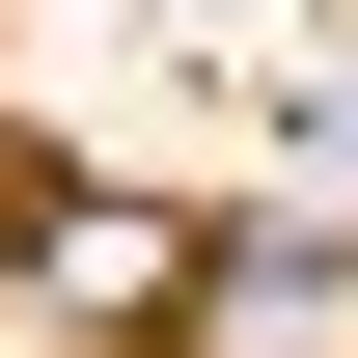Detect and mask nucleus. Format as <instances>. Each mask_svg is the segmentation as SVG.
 Masks as SVG:
<instances>
[{
  "mask_svg": "<svg viewBox=\"0 0 358 358\" xmlns=\"http://www.w3.org/2000/svg\"><path fill=\"white\" fill-rule=\"evenodd\" d=\"M0 221H28V193H0Z\"/></svg>",
  "mask_w": 358,
  "mask_h": 358,
  "instance_id": "nucleus-3",
  "label": "nucleus"
},
{
  "mask_svg": "<svg viewBox=\"0 0 358 358\" xmlns=\"http://www.w3.org/2000/svg\"><path fill=\"white\" fill-rule=\"evenodd\" d=\"M193 358H358V248H193Z\"/></svg>",
  "mask_w": 358,
  "mask_h": 358,
  "instance_id": "nucleus-2",
  "label": "nucleus"
},
{
  "mask_svg": "<svg viewBox=\"0 0 358 358\" xmlns=\"http://www.w3.org/2000/svg\"><path fill=\"white\" fill-rule=\"evenodd\" d=\"M28 303L55 331H166L193 303V221H166V193H28Z\"/></svg>",
  "mask_w": 358,
  "mask_h": 358,
  "instance_id": "nucleus-1",
  "label": "nucleus"
}]
</instances>
